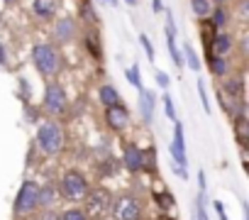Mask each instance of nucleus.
<instances>
[{
  "label": "nucleus",
  "mask_w": 249,
  "mask_h": 220,
  "mask_svg": "<svg viewBox=\"0 0 249 220\" xmlns=\"http://www.w3.org/2000/svg\"><path fill=\"white\" fill-rule=\"evenodd\" d=\"M169 152H171V159L178 164V169H186L188 164V157H186V137H183V125L176 120L174 123V142L169 145Z\"/></svg>",
  "instance_id": "nucleus-9"
},
{
  "label": "nucleus",
  "mask_w": 249,
  "mask_h": 220,
  "mask_svg": "<svg viewBox=\"0 0 249 220\" xmlns=\"http://www.w3.org/2000/svg\"><path fill=\"white\" fill-rule=\"evenodd\" d=\"M100 103H103L105 108H110V105H115V103H120V95H117V91H115V86H110V83H105V86H100Z\"/></svg>",
  "instance_id": "nucleus-17"
},
{
  "label": "nucleus",
  "mask_w": 249,
  "mask_h": 220,
  "mask_svg": "<svg viewBox=\"0 0 249 220\" xmlns=\"http://www.w3.org/2000/svg\"><path fill=\"white\" fill-rule=\"evenodd\" d=\"M32 61L42 76H56L61 69V56L52 44H37L32 49Z\"/></svg>",
  "instance_id": "nucleus-2"
},
{
  "label": "nucleus",
  "mask_w": 249,
  "mask_h": 220,
  "mask_svg": "<svg viewBox=\"0 0 249 220\" xmlns=\"http://www.w3.org/2000/svg\"><path fill=\"white\" fill-rule=\"evenodd\" d=\"M191 8L198 18H208L210 15V0H191Z\"/></svg>",
  "instance_id": "nucleus-22"
},
{
  "label": "nucleus",
  "mask_w": 249,
  "mask_h": 220,
  "mask_svg": "<svg viewBox=\"0 0 249 220\" xmlns=\"http://www.w3.org/2000/svg\"><path fill=\"white\" fill-rule=\"evenodd\" d=\"M234 137H237V145L242 149L249 145V123H247V118H234Z\"/></svg>",
  "instance_id": "nucleus-15"
},
{
  "label": "nucleus",
  "mask_w": 249,
  "mask_h": 220,
  "mask_svg": "<svg viewBox=\"0 0 249 220\" xmlns=\"http://www.w3.org/2000/svg\"><path fill=\"white\" fill-rule=\"evenodd\" d=\"M183 54H186V61H188L191 71H198V69H200V59H198L196 49L191 47V42H188V44H183Z\"/></svg>",
  "instance_id": "nucleus-20"
},
{
  "label": "nucleus",
  "mask_w": 249,
  "mask_h": 220,
  "mask_svg": "<svg viewBox=\"0 0 249 220\" xmlns=\"http://www.w3.org/2000/svg\"><path fill=\"white\" fill-rule=\"evenodd\" d=\"M213 205H215V213H217V218H220V220H227V215H225V208H222V203H220V201H215Z\"/></svg>",
  "instance_id": "nucleus-32"
},
{
  "label": "nucleus",
  "mask_w": 249,
  "mask_h": 220,
  "mask_svg": "<svg viewBox=\"0 0 249 220\" xmlns=\"http://www.w3.org/2000/svg\"><path fill=\"white\" fill-rule=\"evenodd\" d=\"M61 220H90V218H88L86 210H81V208H69V210L61 213Z\"/></svg>",
  "instance_id": "nucleus-23"
},
{
  "label": "nucleus",
  "mask_w": 249,
  "mask_h": 220,
  "mask_svg": "<svg viewBox=\"0 0 249 220\" xmlns=\"http://www.w3.org/2000/svg\"><path fill=\"white\" fill-rule=\"evenodd\" d=\"M59 191L66 201H83L86 193L90 191V183L81 171H66L61 183H59Z\"/></svg>",
  "instance_id": "nucleus-3"
},
{
  "label": "nucleus",
  "mask_w": 249,
  "mask_h": 220,
  "mask_svg": "<svg viewBox=\"0 0 249 220\" xmlns=\"http://www.w3.org/2000/svg\"><path fill=\"white\" fill-rule=\"evenodd\" d=\"M105 164H107V166H105V174H112V176H115V171L120 169V162H117V159L112 157V159H107Z\"/></svg>",
  "instance_id": "nucleus-30"
},
{
  "label": "nucleus",
  "mask_w": 249,
  "mask_h": 220,
  "mask_svg": "<svg viewBox=\"0 0 249 220\" xmlns=\"http://www.w3.org/2000/svg\"><path fill=\"white\" fill-rule=\"evenodd\" d=\"M124 3H127L130 8H135V5H137V0H124Z\"/></svg>",
  "instance_id": "nucleus-37"
},
{
  "label": "nucleus",
  "mask_w": 249,
  "mask_h": 220,
  "mask_svg": "<svg viewBox=\"0 0 249 220\" xmlns=\"http://www.w3.org/2000/svg\"><path fill=\"white\" fill-rule=\"evenodd\" d=\"M54 32H56V37H59V39H69V37L73 35V20H69V18H66V20H61V22L56 25V30H54Z\"/></svg>",
  "instance_id": "nucleus-19"
},
{
  "label": "nucleus",
  "mask_w": 249,
  "mask_h": 220,
  "mask_svg": "<svg viewBox=\"0 0 249 220\" xmlns=\"http://www.w3.org/2000/svg\"><path fill=\"white\" fill-rule=\"evenodd\" d=\"M86 215L88 218H100L105 213H110L112 208V196L105 191V188H93L86 193Z\"/></svg>",
  "instance_id": "nucleus-6"
},
{
  "label": "nucleus",
  "mask_w": 249,
  "mask_h": 220,
  "mask_svg": "<svg viewBox=\"0 0 249 220\" xmlns=\"http://www.w3.org/2000/svg\"><path fill=\"white\" fill-rule=\"evenodd\" d=\"M154 103H157L154 93H149V91H142L140 93V110H142V120L147 125L154 120Z\"/></svg>",
  "instance_id": "nucleus-13"
},
{
  "label": "nucleus",
  "mask_w": 249,
  "mask_h": 220,
  "mask_svg": "<svg viewBox=\"0 0 249 220\" xmlns=\"http://www.w3.org/2000/svg\"><path fill=\"white\" fill-rule=\"evenodd\" d=\"M230 52H232V37L227 32L213 35V39L208 44V54H213V56H227Z\"/></svg>",
  "instance_id": "nucleus-11"
},
{
  "label": "nucleus",
  "mask_w": 249,
  "mask_h": 220,
  "mask_svg": "<svg viewBox=\"0 0 249 220\" xmlns=\"http://www.w3.org/2000/svg\"><path fill=\"white\" fill-rule=\"evenodd\" d=\"M66 108H69V98H66L64 88H61L56 81L47 83V91H44V110H47V113H52V115H64Z\"/></svg>",
  "instance_id": "nucleus-7"
},
{
  "label": "nucleus",
  "mask_w": 249,
  "mask_h": 220,
  "mask_svg": "<svg viewBox=\"0 0 249 220\" xmlns=\"http://www.w3.org/2000/svg\"><path fill=\"white\" fill-rule=\"evenodd\" d=\"M5 3H15V0H5Z\"/></svg>",
  "instance_id": "nucleus-38"
},
{
  "label": "nucleus",
  "mask_w": 249,
  "mask_h": 220,
  "mask_svg": "<svg viewBox=\"0 0 249 220\" xmlns=\"http://www.w3.org/2000/svg\"><path fill=\"white\" fill-rule=\"evenodd\" d=\"M154 198H157V203H159V205H161L164 210H171V208H174V203H176L171 193H157Z\"/></svg>",
  "instance_id": "nucleus-25"
},
{
  "label": "nucleus",
  "mask_w": 249,
  "mask_h": 220,
  "mask_svg": "<svg viewBox=\"0 0 249 220\" xmlns=\"http://www.w3.org/2000/svg\"><path fill=\"white\" fill-rule=\"evenodd\" d=\"M198 95L203 100V108H205V113H210V100H208V91H205V83L198 81Z\"/></svg>",
  "instance_id": "nucleus-28"
},
{
  "label": "nucleus",
  "mask_w": 249,
  "mask_h": 220,
  "mask_svg": "<svg viewBox=\"0 0 249 220\" xmlns=\"http://www.w3.org/2000/svg\"><path fill=\"white\" fill-rule=\"evenodd\" d=\"M166 42H176V22H174V15L166 13Z\"/></svg>",
  "instance_id": "nucleus-24"
},
{
  "label": "nucleus",
  "mask_w": 249,
  "mask_h": 220,
  "mask_svg": "<svg viewBox=\"0 0 249 220\" xmlns=\"http://www.w3.org/2000/svg\"><path fill=\"white\" fill-rule=\"evenodd\" d=\"M37 193H39V183L37 181H32V179L22 181V186H20V191L15 196V203H13L15 215H30V213H35L39 208L37 205Z\"/></svg>",
  "instance_id": "nucleus-4"
},
{
  "label": "nucleus",
  "mask_w": 249,
  "mask_h": 220,
  "mask_svg": "<svg viewBox=\"0 0 249 220\" xmlns=\"http://www.w3.org/2000/svg\"><path fill=\"white\" fill-rule=\"evenodd\" d=\"M56 196H59V188L54 181H47L44 186H39V193H37V205L39 208H52L56 203Z\"/></svg>",
  "instance_id": "nucleus-12"
},
{
  "label": "nucleus",
  "mask_w": 249,
  "mask_h": 220,
  "mask_svg": "<svg viewBox=\"0 0 249 220\" xmlns=\"http://www.w3.org/2000/svg\"><path fill=\"white\" fill-rule=\"evenodd\" d=\"M110 210L115 220H142V203L137 196H130V193L120 196Z\"/></svg>",
  "instance_id": "nucleus-5"
},
{
  "label": "nucleus",
  "mask_w": 249,
  "mask_h": 220,
  "mask_svg": "<svg viewBox=\"0 0 249 220\" xmlns=\"http://www.w3.org/2000/svg\"><path fill=\"white\" fill-rule=\"evenodd\" d=\"M210 22H213V27H225V25H227V15H225V10H222V8H215Z\"/></svg>",
  "instance_id": "nucleus-26"
},
{
  "label": "nucleus",
  "mask_w": 249,
  "mask_h": 220,
  "mask_svg": "<svg viewBox=\"0 0 249 220\" xmlns=\"http://www.w3.org/2000/svg\"><path fill=\"white\" fill-rule=\"evenodd\" d=\"M42 220H61V215H59V213H54V210H47V213L42 215Z\"/></svg>",
  "instance_id": "nucleus-33"
},
{
  "label": "nucleus",
  "mask_w": 249,
  "mask_h": 220,
  "mask_svg": "<svg viewBox=\"0 0 249 220\" xmlns=\"http://www.w3.org/2000/svg\"><path fill=\"white\" fill-rule=\"evenodd\" d=\"M208 59H210V71L215 73V76H225L227 73V59L225 56H213V54H208Z\"/></svg>",
  "instance_id": "nucleus-18"
},
{
  "label": "nucleus",
  "mask_w": 249,
  "mask_h": 220,
  "mask_svg": "<svg viewBox=\"0 0 249 220\" xmlns=\"http://www.w3.org/2000/svg\"><path fill=\"white\" fill-rule=\"evenodd\" d=\"M8 59H5V49H3V44H0V66H3Z\"/></svg>",
  "instance_id": "nucleus-36"
},
{
  "label": "nucleus",
  "mask_w": 249,
  "mask_h": 220,
  "mask_svg": "<svg viewBox=\"0 0 249 220\" xmlns=\"http://www.w3.org/2000/svg\"><path fill=\"white\" fill-rule=\"evenodd\" d=\"M37 147L44 152V154H59L64 149V130L59 123L54 120H44L39 128H37Z\"/></svg>",
  "instance_id": "nucleus-1"
},
{
  "label": "nucleus",
  "mask_w": 249,
  "mask_h": 220,
  "mask_svg": "<svg viewBox=\"0 0 249 220\" xmlns=\"http://www.w3.org/2000/svg\"><path fill=\"white\" fill-rule=\"evenodd\" d=\"M127 81H130L140 93L144 91V86H142V76H140V66H137V64H132V66L127 69Z\"/></svg>",
  "instance_id": "nucleus-21"
},
{
  "label": "nucleus",
  "mask_w": 249,
  "mask_h": 220,
  "mask_svg": "<svg viewBox=\"0 0 249 220\" xmlns=\"http://www.w3.org/2000/svg\"><path fill=\"white\" fill-rule=\"evenodd\" d=\"M164 110H166V115L176 123V105H174V100H171L169 93H164Z\"/></svg>",
  "instance_id": "nucleus-27"
},
{
  "label": "nucleus",
  "mask_w": 249,
  "mask_h": 220,
  "mask_svg": "<svg viewBox=\"0 0 249 220\" xmlns=\"http://www.w3.org/2000/svg\"><path fill=\"white\" fill-rule=\"evenodd\" d=\"M32 10H35V15H39V18H52V15L56 13V0H35Z\"/></svg>",
  "instance_id": "nucleus-16"
},
{
  "label": "nucleus",
  "mask_w": 249,
  "mask_h": 220,
  "mask_svg": "<svg viewBox=\"0 0 249 220\" xmlns=\"http://www.w3.org/2000/svg\"><path fill=\"white\" fill-rule=\"evenodd\" d=\"M120 164L127 169V171H132V174L142 171L144 169V149L140 145H135V142H127V145H124V152H122V162Z\"/></svg>",
  "instance_id": "nucleus-8"
},
{
  "label": "nucleus",
  "mask_w": 249,
  "mask_h": 220,
  "mask_svg": "<svg viewBox=\"0 0 249 220\" xmlns=\"http://www.w3.org/2000/svg\"><path fill=\"white\" fill-rule=\"evenodd\" d=\"M154 13H161L164 10V5H161V0H154V8H152Z\"/></svg>",
  "instance_id": "nucleus-35"
},
{
  "label": "nucleus",
  "mask_w": 249,
  "mask_h": 220,
  "mask_svg": "<svg viewBox=\"0 0 249 220\" xmlns=\"http://www.w3.org/2000/svg\"><path fill=\"white\" fill-rule=\"evenodd\" d=\"M105 123H107V128H110V130L122 132L124 128L130 125V110L124 108V105H120V103H115V105L105 108Z\"/></svg>",
  "instance_id": "nucleus-10"
},
{
  "label": "nucleus",
  "mask_w": 249,
  "mask_h": 220,
  "mask_svg": "<svg viewBox=\"0 0 249 220\" xmlns=\"http://www.w3.org/2000/svg\"><path fill=\"white\" fill-rule=\"evenodd\" d=\"M220 91H222V93H227V95H230V100H242V98H244L242 78H230V81H225Z\"/></svg>",
  "instance_id": "nucleus-14"
},
{
  "label": "nucleus",
  "mask_w": 249,
  "mask_h": 220,
  "mask_svg": "<svg viewBox=\"0 0 249 220\" xmlns=\"http://www.w3.org/2000/svg\"><path fill=\"white\" fill-rule=\"evenodd\" d=\"M157 83H159L161 88H169V76H166L164 71H157Z\"/></svg>",
  "instance_id": "nucleus-31"
},
{
  "label": "nucleus",
  "mask_w": 249,
  "mask_h": 220,
  "mask_svg": "<svg viewBox=\"0 0 249 220\" xmlns=\"http://www.w3.org/2000/svg\"><path fill=\"white\" fill-rule=\"evenodd\" d=\"M198 186L200 191H205V171H198Z\"/></svg>",
  "instance_id": "nucleus-34"
},
{
  "label": "nucleus",
  "mask_w": 249,
  "mask_h": 220,
  "mask_svg": "<svg viewBox=\"0 0 249 220\" xmlns=\"http://www.w3.org/2000/svg\"><path fill=\"white\" fill-rule=\"evenodd\" d=\"M140 42H142V47H144V52H147L149 61H154V44L149 42V37H147V35H142V37H140Z\"/></svg>",
  "instance_id": "nucleus-29"
}]
</instances>
